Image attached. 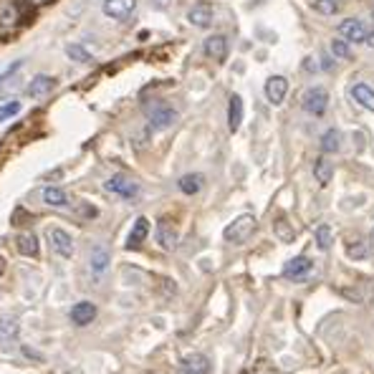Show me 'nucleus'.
I'll use <instances>...</instances> for the list:
<instances>
[{"label": "nucleus", "mask_w": 374, "mask_h": 374, "mask_svg": "<svg viewBox=\"0 0 374 374\" xmlns=\"http://www.w3.org/2000/svg\"><path fill=\"white\" fill-rule=\"evenodd\" d=\"M66 56H69L71 61H76V64H91V61H94V56H91V53L79 44L66 46Z\"/></svg>", "instance_id": "25"}, {"label": "nucleus", "mask_w": 374, "mask_h": 374, "mask_svg": "<svg viewBox=\"0 0 374 374\" xmlns=\"http://www.w3.org/2000/svg\"><path fill=\"white\" fill-rule=\"evenodd\" d=\"M314 8L323 15H334L339 11V3L336 0H314Z\"/></svg>", "instance_id": "29"}, {"label": "nucleus", "mask_w": 374, "mask_h": 374, "mask_svg": "<svg viewBox=\"0 0 374 374\" xmlns=\"http://www.w3.org/2000/svg\"><path fill=\"white\" fill-rule=\"evenodd\" d=\"M301 107H304V112H309L311 116H321L323 112H326V107H329V94H326V89H321V86H314V89H309L304 94Z\"/></svg>", "instance_id": "3"}, {"label": "nucleus", "mask_w": 374, "mask_h": 374, "mask_svg": "<svg viewBox=\"0 0 374 374\" xmlns=\"http://www.w3.org/2000/svg\"><path fill=\"white\" fill-rule=\"evenodd\" d=\"M107 190L119 195L121 200H134V197L140 195V185L134 182V180H129L127 175H114V178L107 182Z\"/></svg>", "instance_id": "5"}, {"label": "nucleus", "mask_w": 374, "mask_h": 374, "mask_svg": "<svg viewBox=\"0 0 374 374\" xmlns=\"http://www.w3.org/2000/svg\"><path fill=\"white\" fill-rule=\"evenodd\" d=\"M311 273H314V263H311L309 255H296L283 266V276L288 281H304Z\"/></svg>", "instance_id": "4"}, {"label": "nucleus", "mask_w": 374, "mask_h": 374, "mask_svg": "<svg viewBox=\"0 0 374 374\" xmlns=\"http://www.w3.org/2000/svg\"><path fill=\"white\" fill-rule=\"evenodd\" d=\"M367 46H369V48H374V33H369V36H367Z\"/></svg>", "instance_id": "36"}, {"label": "nucleus", "mask_w": 374, "mask_h": 374, "mask_svg": "<svg viewBox=\"0 0 374 374\" xmlns=\"http://www.w3.org/2000/svg\"><path fill=\"white\" fill-rule=\"evenodd\" d=\"M276 233H279V238L283 243H291L293 238H296V235H293V230L288 228V222H286V220H276Z\"/></svg>", "instance_id": "31"}, {"label": "nucleus", "mask_w": 374, "mask_h": 374, "mask_svg": "<svg viewBox=\"0 0 374 374\" xmlns=\"http://www.w3.org/2000/svg\"><path fill=\"white\" fill-rule=\"evenodd\" d=\"M210 359L205 354H187L178 364V374H208Z\"/></svg>", "instance_id": "9"}, {"label": "nucleus", "mask_w": 374, "mask_h": 374, "mask_svg": "<svg viewBox=\"0 0 374 374\" xmlns=\"http://www.w3.org/2000/svg\"><path fill=\"white\" fill-rule=\"evenodd\" d=\"M255 228H258V220L251 213H243V215H238L228 228L222 230V238L233 243V246H241V243H246L255 233Z\"/></svg>", "instance_id": "1"}, {"label": "nucleus", "mask_w": 374, "mask_h": 374, "mask_svg": "<svg viewBox=\"0 0 374 374\" xmlns=\"http://www.w3.org/2000/svg\"><path fill=\"white\" fill-rule=\"evenodd\" d=\"M48 243H51V251L56 255H64V258H71V255H74V241H71V235L66 233L64 228L48 230Z\"/></svg>", "instance_id": "7"}, {"label": "nucleus", "mask_w": 374, "mask_h": 374, "mask_svg": "<svg viewBox=\"0 0 374 374\" xmlns=\"http://www.w3.org/2000/svg\"><path fill=\"white\" fill-rule=\"evenodd\" d=\"M26 3H31V6H48L53 0H26Z\"/></svg>", "instance_id": "35"}, {"label": "nucleus", "mask_w": 374, "mask_h": 374, "mask_svg": "<svg viewBox=\"0 0 374 374\" xmlns=\"http://www.w3.org/2000/svg\"><path fill=\"white\" fill-rule=\"evenodd\" d=\"M241 121H243V99L238 94L230 96V104H228V127L230 132H238L241 129Z\"/></svg>", "instance_id": "19"}, {"label": "nucleus", "mask_w": 374, "mask_h": 374, "mask_svg": "<svg viewBox=\"0 0 374 374\" xmlns=\"http://www.w3.org/2000/svg\"><path fill=\"white\" fill-rule=\"evenodd\" d=\"M203 185H205L203 175H197V172H190V175H182V178H180L178 187L185 192V195H197V192L203 190Z\"/></svg>", "instance_id": "20"}, {"label": "nucleus", "mask_w": 374, "mask_h": 374, "mask_svg": "<svg viewBox=\"0 0 374 374\" xmlns=\"http://www.w3.org/2000/svg\"><path fill=\"white\" fill-rule=\"evenodd\" d=\"M205 56H210L213 61H225L228 58V39L225 36H210L203 44Z\"/></svg>", "instance_id": "11"}, {"label": "nucleus", "mask_w": 374, "mask_h": 374, "mask_svg": "<svg viewBox=\"0 0 374 374\" xmlns=\"http://www.w3.org/2000/svg\"><path fill=\"white\" fill-rule=\"evenodd\" d=\"M147 121H149V129L162 132V129L172 127L178 121V112L172 107H167V104H157V107H152L147 112Z\"/></svg>", "instance_id": "2"}, {"label": "nucleus", "mask_w": 374, "mask_h": 374, "mask_svg": "<svg viewBox=\"0 0 374 374\" xmlns=\"http://www.w3.org/2000/svg\"><path fill=\"white\" fill-rule=\"evenodd\" d=\"M15 339H18V323L15 321L0 323V344L11 347V344H15Z\"/></svg>", "instance_id": "27"}, {"label": "nucleus", "mask_w": 374, "mask_h": 374, "mask_svg": "<svg viewBox=\"0 0 374 374\" xmlns=\"http://www.w3.org/2000/svg\"><path fill=\"white\" fill-rule=\"evenodd\" d=\"M369 253L367 243H356V246H349V258H356V260H364Z\"/></svg>", "instance_id": "33"}, {"label": "nucleus", "mask_w": 374, "mask_h": 374, "mask_svg": "<svg viewBox=\"0 0 374 374\" xmlns=\"http://www.w3.org/2000/svg\"><path fill=\"white\" fill-rule=\"evenodd\" d=\"M18 112H20V102L3 104V107H0V124H3V121H8V119H13Z\"/></svg>", "instance_id": "30"}, {"label": "nucleus", "mask_w": 374, "mask_h": 374, "mask_svg": "<svg viewBox=\"0 0 374 374\" xmlns=\"http://www.w3.org/2000/svg\"><path fill=\"white\" fill-rule=\"evenodd\" d=\"M314 235H316V246L321 248V251H329V248L334 246V230H331L329 225H319Z\"/></svg>", "instance_id": "28"}, {"label": "nucleus", "mask_w": 374, "mask_h": 374, "mask_svg": "<svg viewBox=\"0 0 374 374\" xmlns=\"http://www.w3.org/2000/svg\"><path fill=\"white\" fill-rule=\"evenodd\" d=\"M372 15H374V8H372Z\"/></svg>", "instance_id": "38"}, {"label": "nucleus", "mask_w": 374, "mask_h": 374, "mask_svg": "<svg viewBox=\"0 0 374 374\" xmlns=\"http://www.w3.org/2000/svg\"><path fill=\"white\" fill-rule=\"evenodd\" d=\"M331 53H334V56H339V58H349V56H352L347 41H339V39L331 41Z\"/></svg>", "instance_id": "32"}, {"label": "nucleus", "mask_w": 374, "mask_h": 374, "mask_svg": "<svg viewBox=\"0 0 374 374\" xmlns=\"http://www.w3.org/2000/svg\"><path fill=\"white\" fill-rule=\"evenodd\" d=\"M44 203L51 205V208H66V205H69V195H66L61 187H46Z\"/></svg>", "instance_id": "24"}, {"label": "nucleus", "mask_w": 374, "mask_h": 374, "mask_svg": "<svg viewBox=\"0 0 374 374\" xmlns=\"http://www.w3.org/2000/svg\"><path fill=\"white\" fill-rule=\"evenodd\" d=\"M339 147H342V134H339V129H329L321 137V149L323 152H339Z\"/></svg>", "instance_id": "26"}, {"label": "nucleus", "mask_w": 374, "mask_h": 374, "mask_svg": "<svg viewBox=\"0 0 374 374\" xmlns=\"http://www.w3.org/2000/svg\"><path fill=\"white\" fill-rule=\"evenodd\" d=\"M109 266H112V253H109L107 248H102V246L91 248L89 268H91V276H94V281H102L104 276H107Z\"/></svg>", "instance_id": "6"}, {"label": "nucleus", "mask_w": 374, "mask_h": 374, "mask_svg": "<svg viewBox=\"0 0 374 374\" xmlns=\"http://www.w3.org/2000/svg\"><path fill=\"white\" fill-rule=\"evenodd\" d=\"M286 94H288V81L283 76H271L266 81V99L273 104V107H279L283 104Z\"/></svg>", "instance_id": "10"}, {"label": "nucleus", "mask_w": 374, "mask_h": 374, "mask_svg": "<svg viewBox=\"0 0 374 374\" xmlns=\"http://www.w3.org/2000/svg\"><path fill=\"white\" fill-rule=\"evenodd\" d=\"M172 0H152V6L157 8V11H165V8H170Z\"/></svg>", "instance_id": "34"}, {"label": "nucleus", "mask_w": 374, "mask_h": 374, "mask_svg": "<svg viewBox=\"0 0 374 374\" xmlns=\"http://www.w3.org/2000/svg\"><path fill=\"white\" fill-rule=\"evenodd\" d=\"M20 23V11L13 3H3L0 6V33H11L15 31Z\"/></svg>", "instance_id": "13"}, {"label": "nucleus", "mask_w": 374, "mask_h": 374, "mask_svg": "<svg viewBox=\"0 0 374 374\" xmlns=\"http://www.w3.org/2000/svg\"><path fill=\"white\" fill-rule=\"evenodd\" d=\"M96 314H99V309L91 301H81V304H76L71 309V321L76 323V326H86V323L94 321Z\"/></svg>", "instance_id": "14"}, {"label": "nucleus", "mask_w": 374, "mask_h": 374, "mask_svg": "<svg viewBox=\"0 0 374 374\" xmlns=\"http://www.w3.org/2000/svg\"><path fill=\"white\" fill-rule=\"evenodd\" d=\"M314 178L319 180V185H329L331 178H334V165L326 157H319L314 162Z\"/></svg>", "instance_id": "23"}, {"label": "nucleus", "mask_w": 374, "mask_h": 374, "mask_svg": "<svg viewBox=\"0 0 374 374\" xmlns=\"http://www.w3.org/2000/svg\"><path fill=\"white\" fill-rule=\"evenodd\" d=\"M15 246H18L20 253L28 255V258H33V255L39 253V238H36L33 233H18Z\"/></svg>", "instance_id": "22"}, {"label": "nucleus", "mask_w": 374, "mask_h": 374, "mask_svg": "<svg viewBox=\"0 0 374 374\" xmlns=\"http://www.w3.org/2000/svg\"><path fill=\"white\" fill-rule=\"evenodd\" d=\"M104 13L114 20H127L137 8V0H104Z\"/></svg>", "instance_id": "8"}, {"label": "nucleus", "mask_w": 374, "mask_h": 374, "mask_svg": "<svg viewBox=\"0 0 374 374\" xmlns=\"http://www.w3.org/2000/svg\"><path fill=\"white\" fill-rule=\"evenodd\" d=\"M53 86H56V79L53 76H46V74L44 76H36L28 84V96H31V99H41V96L51 94Z\"/></svg>", "instance_id": "18"}, {"label": "nucleus", "mask_w": 374, "mask_h": 374, "mask_svg": "<svg viewBox=\"0 0 374 374\" xmlns=\"http://www.w3.org/2000/svg\"><path fill=\"white\" fill-rule=\"evenodd\" d=\"M157 243H159V248H165V251H172V248L178 246V228L172 225V222H167V220H159V225H157Z\"/></svg>", "instance_id": "15"}, {"label": "nucleus", "mask_w": 374, "mask_h": 374, "mask_svg": "<svg viewBox=\"0 0 374 374\" xmlns=\"http://www.w3.org/2000/svg\"><path fill=\"white\" fill-rule=\"evenodd\" d=\"M187 20H190L195 28H210L213 26V6H210V3H197V6H192L190 13H187Z\"/></svg>", "instance_id": "12"}, {"label": "nucleus", "mask_w": 374, "mask_h": 374, "mask_svg": "<svg viewBox=\"0 0 374 374\" xmlns=\"http://www.w3.org/2000/svg\"><path fill=\"white\" fill-rule=\"evenodd\" d=\"M339 33H342L344 39L347 41H364L367 39V33H364V26H361V20H356V18H347V20H342L339 23Z\"/></svg>", "instance_id": "17"}, {"label": "nucleus", "mask_w": 374, "mask_h": 374, "mask_svg": "<svg viewBox=\"0 0 374 374\" xmlns=\"http://www.w3.org/2000/svg\"><path fill=\"white\" fill-rule=\"evenodd\" d=\"M147 235H149V220L147 218H137L132 225V233L127 238V248L134 251V248H142V243L147 241Z\"/></svg>", "instance_id": "16"}, {"label": "nucleus", "mask_w": 374, "mask_h": 374, "mask_svg": "<svg viewBox=\"0 0 374 374\" xmlns=\"http://www.w3.org/2000/svg\"><path fill=\"white\" fill-rule=\"evenodd\" d=\"M352 96H354L356 104H361L364 109L374 112V89H369L367 84H356V86H352Z\"/></svg>", "instance_id": "21"}, {"label": "nucleus", "mask_w": 374, "mask_h": 374, "mask_svg": "<svg viewBox=\"0 0 374 374\" xmlns=\"http://www.w3.org/2000/svg\"><path fill=\"white\" fill-rule=\"evenodd\" d=\"M6 273V260H3V255H0V276Z\"/></svg>", "instance_id": "37"}]
</instances>
